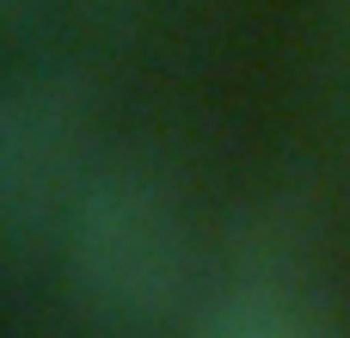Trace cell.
I'll use <instances>...</instances> for the list:
<instances>
[{
  "label": "cell",
  "mask_w": 350,
  "mask_h": 338,
  "mask_svg": "<svg viewBox=\"0 0 350 338\" xmlns=\"http://www.w3.org/2000/svg\"><path fill=\"white\" fill-rule=\"evenodd\" d=\"M55 252L80 320L111 338L178 333L203 296L185 197L148 154L92 160L62 216Z\"/></svg>",
  "instance_id": "obj_1"
},
{
  "label": "cell",
  "mask_w": 350,
  "mask_h": 338,
  "mask_svg": "<svg viewBox=\"0 0 350 338\" xmlns=\"http://www.w3.org/2000/svg\"><path fill=\"white\" fill-rule=\"evenodd\" d=\"M92 86L74 62H25L0 86V240L31 259L92 172Z\"/></svg>",
  "instance_id": "obj_2"
},
{
  "label": "cell",
  "mask_w": 350,
  "mask_h": 338,
  "mask_svg": "<svg viewBox=\"0 0 350 338\" xmlns=\"http://www.w3.org/2000/svg\"><path fill=\"white\" fill-rule=\"evenodd\" d=\"M178 338H332V320L301 271L234 265L228 283L203 289Z\"/></svg>",
  "instance_id": "obj_3"
}]
</instances>
